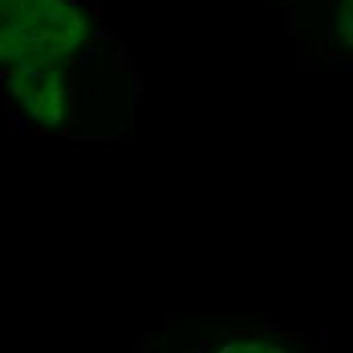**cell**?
Here are the masks:
<instances>
[{
    "label": "cell",
    "instance_id": "cell-1",
    "mask_svg": "<svg viewBox=\"0 0 353 353\" xmlns=\"http://www.w3.org/2000/svg\"><path fill=\"white\" fill-rule=\"evenodd\" d=\"M217 353H288L281 350V347H274V345H268V343H256V341H250V343H232V345H225L223 350H219Z\"/></svg>",
    "mask_w": 353,
    "mask_h": 353
}]
</instances>
